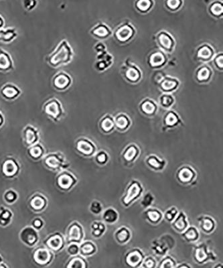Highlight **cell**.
<instances>
[{
  "mask_svg": "<svg viewBox=\"0 0 223 268\" xmlns=\"http://www.w3.org/2000/svg\"><path fill=\"white\" fill-rule=\"evenodd\" d=\"M73 51L66 40H62L50 54L46 57L48 65L53 68H58L68 64L72 59Z\"/></svg>",
  "mask_w": 223,
  "mask_h": 268,
  "instance_id": "1",
  "label": "cell"
},
{
  "mask_svg": "<svg viewBox=\"0 0 223 268\" xmlns=\"http://www.w3.org/2000/svg\"><path fill=\"white\" fill-rule=\"evenodd\" d=\"M42 111L48 119L54 122L59 121L64 114V110L60 101L56 98H52L46 101L43 105Z\"/></svg>",
  "mask_w": 223,
  "mask_h": 268,
  "instance_id": "2",
  "label": "cell"
},
{
  "mask_svg": "<svg viewBox=\"0 0 223 268\" xmlns=\"http://www.w3.org/2000/svg\"><path fill=\"white\" fill-rule=\"evenodd\" d=\"M43 164L48 169L61 172L62 170L66 168V162L63 154L60 152H52L45 155L42 158Z\"/></svg>",
  "mask_w": 223,
  "mask_h": 268,
  "instance_id": "3",
  "label": "cell"
},
{
  "mask_svg": "<svg viewBox=\"0 0 223 268\" xmlns=\"http://www.w3.org/2000/svg\"><path fill=\"white\" fill-rule=\"evenodd\" d=\"M20 170L19 162L14 157H6L1 164V172L7 178L16 177L19 174Z\"/></svg>",
  "mask_w": 223,
  "mask_h": 268,
  "instance_id": "4",
  "label": "cell"
},
{
  "mask_svg": "<svg viewBox=\"0 0 223 268\" xmlns=\"http://www.w3.org/2000/svg\"><path fill=\"white\" fill-rule=\"evenodd\" d=\"M20 239L22 243L30 247L36 245L40 239L39 233L32 226H26L20 233Z\"/></svg>",
  "mask_w": 223,
  "mask_h": 268,
  "instance_id": "5",
  "label": "cell"
},
{
  "mask_svg": "<svg viewBox=\"0 0 223 268\" xmlns=\"http://www.w3.org/2000/svg\"><path fill=\"white\" fill-rule=\"evenodd\" d=\"M65 241L64 237L59 232H55L47 237L44 241V245L50 251L58 252L63 249Z\"/></svg>",
  "mask_w": 223,
  "mask_h": 268,
  "instance_id": "6",
  "label": "cell"
},
{
  "mask_svg": "<svg viewBox=\"0 0 223 268\" xmlns=\"http://www.w3.org/2000/svg\"><path fill=\"white\" fill-rule=\"evenodd\" d=\"M22 139L28 148L38 143L40 133L38 129L31 125H26L22 130Z\"/></svg>",
  "mask_w": 223,
  "mask_h": 268,
  "instance_id": "7",
  "label": "cell"
},
{
  "mask_svg": "<svg viewBox=\"0 0 223 268\" xmlns=\"http://www.w3.org/2000/svg\"><path fill=\"white\" fill-rule=\"evenodd\" d=\"M46 197L41 193L34 194L28 200V205L31 210L34 212L40 213L44 211L48 206Z\"/></svg>",
  "mask_w": 223,
  "mask_h": 268,
  "instance_id": "8",
  "label": "cell"
},
{
  "mask_svg": "<svg viewBox=\"0 0 223 268\" xmlns=\"http://www.w3.org/2000/svg\"><path fill=\"white\" fill-rule=\"evenodd\" d=\"M55 182L59 189L69 190L74 184V178L70 172L61 171L56 176Z\"/></svg>",
  "mask_w": 223,
  "mask_h": 268,
  "instance_id": "9",
  "label": "cell"
},
{
  "mask_svg": "<svg viewBox=\"0 0 223 268\" xmlns=\"http://www.w3.org/2000/svg\"><path fill=\"white\" fill-rule=\"evenodd\" d=\"M52 84L57 91H64L70 87L71 78L66 73L59 72L53 77Z\"/></svg>",
  "mask_w": 223,
  "mask_h": 268,
  "instance_id": "10",
  "label": "cell"
},
{
  "mask_svg": "<svg viewBox=\"0 0 223 268\" xmlns=\"http://www.w3.org/2000/svg\"><path fill=\"white\" fill-rule=\"evenodd\" d=\"M33 258L38 264L44 266L51 261L52 253L46 247H40L34 251Z\"/></svg>",
  "mask_w": 223,
  "mask_h": 268,
  "instance_id": "11",
  "label": "cell"
},
{
  "mask_svg": "<svg viewBox=\"0 0 223 268\" xmlns=\"http://www.w3.org/2000/svg\"><path fill=\"white\" fill-rule=\"evenodd\" d=\"M21 94L20 88L12 83H6L0 89V95L2 97L8 101L14 100Z\"/></svg>",
  "mask_w": 223,
  "mask_h": 268,
  "instance_id": "12",
  "label": "cell"
},
{
  "mask_svg": "<svg viewBox=\"0 0 223 268\" xmlns=\"http://www.w3.org/2000/svg\"><path fill=\"white\" fill-rule=\"evenodd\" d=\"M14 68V62L10 54L2 48H0V72L8 73Z\"/></svg>",
  "mask_w": 223,
  "mask_h": 268,
  "instance_id": "13",
  "label": "cell"
},
{
  "mask_svg": "<svg viewBox=\"0 0 223 268\" xmlns=\"http://www.w3.org/2000/svg\"><path fill=\"white\" fill-rule=\"evenodd\" d=\"M82 238V229L77 223H73L69 227L66 235V241L69 243H76L81 241Z\"/></svg>",
  "mask_w": 223,
  "mask_h": 268,
  "instance_id": "14",
  "label": "cell"
},
{
  "mask_svg": "<svg viewBox=\"0 0 223 268\" xmlns=\"http://www.w3.org/2000/svg\"><path fill=\"white\" fill-rule=\"evenodd\" d=\"M28 156L34 160H39L45 156V149L42 144L37 143L28 148Z\"/></svg>",
  "mask_w": 223,
  "mask_h": 268,
  "instance_id": "15",
  "label": "cell"
},
{
  "mask_svg": "<svg viewBox=\"0 0 223 268\" xmlns=\"http://www.w3.org/2000/svg\"><path fill=\"white\" fill-rule=\"evenodd\" d=\"M17 31L15 28H7L0 30V42L3 43H10L17 36Z\"/></svg>",
  "mask_w": 223,
  "mask_h": 268,
  "instance_id": "16",
  "label": "cell"
},
{
  "mask_svg": "<svg viewBox=\"0 0 223 268\" xmlns=\"http://www.w3.org/2000/svg\"><path fill=\"white\" fill-rule=\"evenodd\" d=\"M13 213L10 209L1 206L0 207V226L6 227L12 223Z\"/></svg>",
  "mask_w": 223,
  "mask_h": 268,
  "instance_id": "17",
  "label": "cell"
},
{
  "mask_svg": "<svg viewBox=\"0 0 223 268\" xmlns=\"http://www.w3.org/2000/svg\"><path fill=\"white\" fill-rule=\"evenodd\" d=\"M76 147L79 152L84 155H90L93 151L92 145L85 139H79Z\"/></svg>",
  "mask_w": 223,
  "mask_h": 268,
  "instance_id": "18",
  "label": "cell"
},
{
  "mask_svg": "<svg viewBox=\"0 0 223 268\" xmlns=\"http://www.w3.org/2000/svg\"><path fill=\"white\" fill-rule=\"evenodd\" d=\"M18 199V194L16 191L13 189H9L6 190L3 195V199L8 205L14 204Z\"/></svg>",
  "mask_w": 223,
  "mask_h": 268,
  "instance_id": "19",
  "label": "cell"
},
{
  "mask_svg": "<svg viewBox=\"0 0 223 268\" xmlns=\"http://www.w3.org/2000/svg\"><path fill=\"white\" fill-rule=\"evenodd\" d=\"M133 31L132 29L129 26H124L120 28L117 32V38L121 41H125L131 37Z\"/></svg>",
  "mask_w": 223,
  "mask_h": 268,
  "instance_id": "20",
  "label": "cell"
},
{
  "mask_svg": "<svg viewBox=\"0 0 223 268\" xmlns=\"http://www.w3.org/2000/svg\"><path fill=\"white\" fill-rule=\"evenodd\" d=\"M140 192V188L136 184H133V186H131V187L129 188V190L128 191V194L126 198V199H125V202H126V203H128L129 202H130L131 200H133L134 199L135 197H136L138 194H139Z\"/></svg>",
  "mask_w": 223,
  "mask_h": 268,
  "instance_id": "21",
  "label": "cell"
},
{
  "mask_svg": "<svg viewBox=\"0 0 223 268\" xmlns=\"http://www.w3.org/2000/svg\"><path fill=\"white\" fill-rule=\"evenodd\" d=\"M141 257L137 252H133L127 257V262L131 266H136L141 261Z\"/></svg>",
  "mask_w": 223,
  "mask_h": 268,
  "instance_id": "22",
  "label": "cell"
},
{
  "mask_svg": "<svg viewBox=\"0 0 223 268\" xmlns=\"http://www.w3.org/2000/svg\"><path fill=\"white\" fill-rule=\"evenodd\" d=\"M67 268H85V263L80 258H74L71 260Z\"/></svg>",
  "mask_w": 223,
  "mask_h": 268,
  "instance_id": "23",
  "label": "cell"
},
{
  "mask_svg": "<svg viewBox=\"0 0 223 268\" xmlns=\"http://www.w3.org/2000/svg\"><path fill=\"white\" fill-rule=\"evenodd\" d=\"M164 61V56L160 53L154 54L151 57V63L154 66H158L162 64Z\"/></svg>",
  "mask_w": 223,
  "mask_h": 268,
  "instance_id": "24",
  "label": "cell"
},
{
  "mask_svg": "<svg viewBox=\"0 0 223 268\" xmlns=\"http://www.w3.org/2000/svg\"><path fill=\"white\" fill-rule=\"evenodd\" d=\"M179 177L184 182H188L192 177V173L188 168H184L180 171Z\"/></svg>",
  "mask_w": 223,
  "mask_h": 268,
  "instance_id": "25",
  "label": "cell"
},
{
  "mask_svg": "<svg viewBox=\"0 0 223 268\" xmlns=\"http://www.w3.org/2000/svg\"><path fill=\"white\" fill-rule=\"evenodd\" d=\"M37 3L38 2L35 1V0H24V1L22 2L24 7L28 11H32L34 10L36 7Z\"/></svg>",
  "mask_w": 223,
  "mask_h": 268,
  "instance_id": "26",
  "label": "cell"
},
{
  "mask_svg": "<svg viewBox=\"0 0 223 268\" xmlns=\"http://www.w3.org/2000/svg\"><path fill=\"white\" fill-rule=\"evenodd\" d=\"M160 43L162 44V46L166 48H169L172 46V40L167 35L162 34L159 37Z\"/></svg>",
  "mask_w": 223,
  "mask_h": 268,
  "instance_id": "27",
  "label": "cell"
},
{
  "mask_svg": "<svg viewBox=\"0 0 223 268\" xmlns=\"http://www.w3.org/2000/svg\"><path fill=\"white\" fill-rule=\"evenodd\" d=\"M44 222L42 219L41 218L37 217L33 219L32 221V225L31 226L33 227L36 230L39 231L42 229L44 227Z\"/></svg>",
  "mask_w": 223,
  "mask_h": 268,
  "instance_id": "28",
  "label": "cell"
},
{
  "mask_svg": "<svg viewBox=\"0 0 223 268\" xmlns=\"http://www.w3.org/2000/svg\"><path fill=\"white\" fill-rule=\"evenodd\" d=\"M127 77H128L129 79H130V80H131L133 81H137V79L139 78L140 74L136 69L130 68V69H129L127 72Z\"/></svg>",
  "mask_w": 223,
  "mask_h": 268,
  "instance_id": "29",
  "label": "cell"
},
{
  "mask_svg": "<svg viewBox=\"0 0 223 268\" xmlns=\"http://www.w3.org/2000/svg\"><path fill=\"white\" fill-rule=\"evenodd\" d=\"M79 252V247L77 243H70L67 247V252L71 256H75Z\"/></svg>",
  "mask_w": 223,
  "mask_h": 268,
  "instance_id": "30",
  "label": "cell"
},
{
  "mask_svg": "<svg viewBox=\"0 0 223 268\" xmlns=\"http://www.w3.org/2000/svg\"><path fill=\"white\" fill-rule=\"evenodd\" d=\"M94 247L93 245L89 242H86L83 244L81 247V251L83 254H90L93 252Z\"/></svg>",
  "mask_w": 223,
  "mask_h": 268,
  "instance_id": "31",
  "label": "cell"
},
{
  "mask_svg": "<svg viewBox=\"0 0 223 268\" xmlns=\"http://www.w3.org/2000/svg\"><path fill=\"white\" fill-rule=\"evenodd\" d=\"M105 219L109 222H113L117 219V214L113 210H107L105 213Z\"/></svg>",
  "mask_w": 223,
  "mask_h": 268,
  "instance_id": "32",
  "label": "cell"
},
{
  "mask_svg": "<svg viewBox=\"0 0 223 268\" xmlns=\"http://www.w3.org/2000/svg\"><path fill=\"white\" fill-rule=\"evenodd\" d=\"M142 109L143 111L147 113H152L155 110V106L153 103L151 102L146 101L142 105Z\"/></svg>",
  "mask_w": 223,
  "mask_h": 268,
  "instance_id": "33",
  "label": "cell"
},
{
  "mask_svg": "<svg viewBox=\"0 0 223 268\" xmlns=\"http://www.w3.org/2000/svg\"><path fill=\"white\" fill-rule=\"evenodd\" d=\"M198 56L202 59H208L211 56V51L208 47H203L199 50Z\"/></svg>",
  "mask_w": 223,
  "mask_h": 268,
  "instance_id": "34",
  "label": "cell"
},
{
  "mask_svg": "<svg viewBox=\"0 0 223 268\" xmlns=\"http://www.w3.org/2000/svg\"><path fill=\"white\" fill-rule=\"evenodd\" d=\"M210 72L206 68H202L201 70H200L198 74V79L201 81L206 80L209 77Z\"/></svg>",
  "mask_w": 223,
  "mask_h": 268,
  "instance_id": "35",
  "label": "cell"
},
{
  "mask_svg": "<svg viewBox=\"0 0 223 268\" xmlns=\"http://www.w3.org/2000/svg\"><path fill=\"white\" fill-rule=\"evenodd\" d=\"M150 2L148 0H143V1H140L137 2V7H139L140 10L142 11H145L150 6Z\"/></svg>",
  "mask_w": 223,
  "mask_h": 268,
  "instance_id": "36",
  "label": "cell"
},
{
  "mask_svg": "<svg viewBox=\"0 0 223 268\" xmlns=\"http://www.w3.org/2000/svg\"><path fill=\"white\" fill-rule=\"evenodd\" d=\"M113 126V121L109 118H106L102 123V127L105 131H109Z\"/></svg>",
  "mask_w": 223,
  "mask_h": 268,
  "instance_id": "37",
  "label": "cell"
},
{
  "mask_svg": "<svg viewBox=\"0 0 223 268\" xmlns=\"http://www.w3.org/2000/svg\"><path fill=\"white\" fill-rule=\"evenodd\" d=\"M116 124H117V127H119V128L123 129L127 127L128 124V121L125 117H120L117 120Z\"/></svg>",
  "mask_w": 223,
  "mask_h": 268,
  "instance_id": "38",
  "label": "cell"
},
{
  "mask_svg": "<svg viewBox=\"0 0 223 268\" xmlns=\"http://www.w3.org/2000/svg\"><path fill=\"white\" fill-rule=\"evenodd\" d=\"M93 32L99 36H105L106 35H107L108 34L107 30L106 29V28L103 27V26H100V27L96 28Z\"/></svg>",
  "mask_w": 223,
  "mask_h": 268,
  "instance_id": "39",
  "label": "cell"
},
{
  "mask_svg": "<svg viewBox=\"0 0 223 268\" xmlns=\"http://www.w3.org/2000/svg\"><path fill=\"white\" fill-rule=\"evenodd\" d=\"M135 153H136V150L135 149V148L131 147L130 148H129L128 150L126 152V154H125V158H126V159L127 160H131L133 159V157L135 156Z\"/></svg>",
  "mask_w": 223,
  "mask_h": 268,
  "instance_id": "40",
  "label": "cell"
},
{
  "mask_svg": "<svg viewBox=\"0 0 223 268\" xmlns=\"http://www.w3.org/2000/svg\"><path fill=\"white\" fill-rule=\"evenodd\" d=\"M176 85V82L172 81H166L162 83V87L165 90H170L174 88Z\"/></svg>",
  "mask_w": 223,
  "mask_h": 268,
  "instance_id": "41",
  "label": "cell"
},
{
  "mask_svg": "<svg viewBox=\"0 0 223 268\" xmlns=\"http://www.w3.org/2000/svg\"><path fill=\"white\" fill-rule=\"evenodd\" d=\"M166 121L167 123V124L169 125H172L173 124H175L177 122V117L174 114L170 113L169 114H168V115L167 116Z\"/></svg>",
  "mask_w": 223,
  "mask_h": 268,
  "instance_id": "42",
  "label": "cell"
},
{
  "mask_svg": "<svg viewBox=\"0 0 223 268\" xmlns=\"http://www.w3.org/2000/svg\"><path fill=\"white\" fill-rule=\"evenodd\" d=\"M211 11L214 14L219 15L222 12V6L220 3H215L212 6Z\"/></svg>",
  "mask_w": 223,
  "mask_h": 268,
  "instance_id": "43",
  "label": "cell"
},
{
  "mask_svg": "<svg viewBox=\"0 0 223 268\" xmlns=\"http://www.w3.org/2000/svg\"><path fill=\"white\" fill-rule=\"evenodd\" d=\"M196 258L199 261H202L206 258V254H205L204 250L202 249H198L196 252Z\"/></svg>",
  "mask_w": 223,
  "mask_h": 268,
  "instance_id": "44",
  "label": "cell"
},
{
  "mask_svg": "<svg viewBox=\"0 0 223 268\" xmlns=\"http://www.w3.org/2000/svg\"><path fill=\"white\" fill-rule=\"evenodd\" d=\"M149 217L151 219V221H158L159 218V214H158V213L155 212V211H152V212H149L148 213Z\"/></svg>",
  "mask_w": 223,
  "mask_h": 268,
  "instance_id": "45",
  "label": "cell"
},
{
  "mask_svg": "<svg viewBox=\"0 0 223 268\" xmlns=\"http://www.w3.org/2000/svg\"><path fill=\"white\" fill-rule=\"evenodd\" d=\"M168 5L169 7L174 9L180 5V2L177 1V0H170V1L168 2Z\"/></svg>",
  "mask_w": 223,
  "mask_h": 268,
  "instance_id": "46",
  "label": "cell"
},
{
  "mask_svg": "<svg viewBox=\"0 0 223 268\" xmlns=\"http://www.w3.org/2000/svg\"><path fill=\"white\" fill-rule=\"evenodd\" d=\"M91 210H92V211L95 212V213H99L100 210H101V206L99 205V203H93V205L91 206Z\"/></svg>",
  "mask_w": 223,
  "mask_h": 268,
  "instance_id": "47",
  "label": "cell"
},
{
  "mask_svg": "<svg viewBox=\"0 0 223 268\" xmlns=\"http://www.w3.org/2000/svg\"><path fill=\"white\" fill-rule=\"evenodd\" d=\"M127 233L126 231H122L119 233V234L118 235V237L119 240L121 241H124L126 240L127 238Z\"/></svg>",
  "mask_w": 223,
  "mask_h": 268,
  "instance_id": "48",
  "label": "cell"
},
{
  "mask_svg": "<svg viewBox=\"0 0 223 268\" xmlns=\"http://www.w3.org/2000/svg\"><path fill=\"white\" fill-rule=\"evenodd\" d=\"M162 268H173V263L170 260L165 261L162 266Z\"/></svg>",
  "mask_w": 223,
  "mask_h": 268,
  "instance_id": "49",
  "label": "cell"
},
{
  "mask_svg": "<svg viewBox=\"0 0 223 268\" xmlns=\"http://www.w3.org/2000/svg\"><path fill=\"white\" fill-rule=\"evenodd\" d=\"M212 227V223L211 221L206 220L204 223V228L206 230H210L211 229Z\"/></svg>",
  "mask_w": 223,
  "mask_h": 268,
  "instance_id": "50",
  "label": "cell"
},
{
  "mask_svg": "<svg viewBox=\"0 0 223 268\" xmlns=\"http://www.w3.org/2000/svg\"><path fill=\"white\" fill-rule=\"evenodd\" d=\"M172 102V99L169 96H165L163 98V103L166 105H170Z\"/></svg>",
  "mask_w": 223,
  "mask_h": 268,
  "instance_id": "51",
  "label": "cell"
},
{
  "mask_svg": "<svg viewBox=\"0 0 223 268\" xmlns=\"http://www.w3.org/2000/svg\"><path fill=\"white\" fill-rule=\"evenodd\" d=\"M149 164L151 166L155 167V168H158V167L160 166V164L155 159H154V158H151V159L149 160Z\"/></svg>",
  "mask_w": 223,
  "mask_h": 268,
  "instance_id": "52",
  "label": "cell"
},
{
  "mask_svg": "<svg viewBox=\"0 0 223 268\" xmlns=\"http://www.w3.org/2000/svg\"><path fill=\"white\" fill-rule=\"evenodd\" d=\"M176 225L178 228H179V229H183V228L184 227V221H183V219H180L178 221V222H176Z\"/></svg>",
  "mask_w": 223,
  "mask_h": 268,
  "instance_id": "53",
  "label": "cell"
},
{
  "mask_svg": "<svg viewBox=\"0 0 223 268\" xmlns=\"http://www.w3.org/2000/svg\"><path fill=\"white\" fill-rule=\"evenodd\" d=\"M186 236H187V237H188V238H190V239H194V238H195L196 237V233H195V231H193V230H190L188 233L186 234Z\"/></svg>",
  "mask_w": 223,
  "mask_h": 268,
  "instance_id": "54",
  "label": "cell"
},
{
  "mask_svg": "<svg viewBox=\"0 0 223 268\" xmlns=\"http://www.w3.org/2000/svg\"><path fill=\"white\" fill-rule=\"evenodd\" d=\"M97 159L99 162H104L106 160V156L104 153H101V154L98 156Z\"/></svg>",
  "mask_w": 223,
  "mask_h": 268,
  "instance_id": "55",
  "label": "cell"
},
{
  "mask_svg": "<svg viewBox=\"0 0 223 268\" xmlns=\"http://www.w3.org/2000/svg\"><path fill=\"white\" fill-rule=\"evenodd\" d=\"M4 122H5V118H4L2 112L0 111V128L3 125Z\"/></svg>",
  "mask_w": 223,
  "mask_h": 268,
  "instance_id": "56",
  "label": "cell"
},
{
  "mask_svg": "<svg viewBox=\"0 0 223 268\" xmlns=\"http://www.w3.org/2000/svg\"><path fill=\"white\" fill-rule=\"evenodd\" d=\"M216 63L220 67H222V56H218L216 59Z\"/></svg>",
  "mask_w": 223,
  "mask_h": 268,
  "instance_id": "57",
  "label": "cell"
},
{
  "mask_svg": "<svg viewBox=\"0 0 223 268\" xmlns=\"http://www.w3.org/2000/svg\"><path fill=\"white\" fill-rule=\"evenodd\" d=\"M4 25H5V20L2 15H0V30L3 28Z\"/></svg>",
  "mask_w": 223,
  "mask_h": 268,
  "instance_id": "58",
  "label": "cell"
},
{
  "mask_svg": "<svg viewBox=\"0 0 223 268\" xmlns=\"http://www.w3.org/2000/svg\"><path fill=\"white\" fill-rule=\"evenodd\" d=\"M145 265L148 268H151L154 266V262L152 260H148L146 261Z\"/></svg>",
  "mask_w": 223,
  "mask_h": 268,
  "instance_id": "59",
  "label": "cell"
},
{
  "mask_svg": "<svg viewBox=\"0 0 223 268\" xmlns=\"http://www.w3.org/2000/svg\"><path fill=\"white\" fill-rule=\"evenodd\" d=\"M0 268H6V267L3 264H0Z\"/></svg>",
  "mask_w": 223,
  "mask_h": 268,
  "instance_id": "60",
  "label": "cell"
},
{
  "mask_svg": "<svg viewBox=\"0 0 223 268\" xmlns=\"http://www.w3.org/2000/svg\"><path fill=\"white\" fill-rule=\"evenodd\" d=\"M181 268H187V267H181Z\"/></svg>",
  "mask_w": 223,
  "mask_h": 268,
  "instance_id": "61",
  "label": "cell"
},
{
  "mask_svg": "<svg viewBox=\"0 0 223 268\" xmlns=\"http://www.w3.org/2000/svg\"><path fill=\"white\" fill-rule=\"evenodd\" d=\"M1 260H1V257H0V261H1Z\"/></svg>",
  "mask_w": 223,
  "mask_h": 268,
  "instance_id": "62",
  "label": "cell"
},
{
  "mask_svg": "<svg viewBox=\"0 0 223 268\" xmlns=\"http://www.w3.org/2000/svg\"><path fill=\"white\" fill-rule=\"evenodd\" d=\"M218 268H221V267H218Z\"/></svg>",
  "mask_w": 223,
  "mask_h": 268,
  "instance_id": "63",
  "label": "cell"
}]
</instances>
